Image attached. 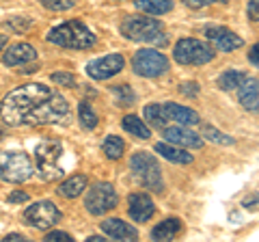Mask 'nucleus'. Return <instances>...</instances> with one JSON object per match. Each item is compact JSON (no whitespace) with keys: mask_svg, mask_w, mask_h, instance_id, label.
<instances>
[{"mask_svg":"<svg viewBox=\"0 0 259 242\" xmlns=\"http://www.w3.org/2000/svg\"><path fill=\"white\" fill-rule=\"evenodd\" d=\"M50 93H52V89L41 83H28V85L13 89V91L7 93V98L0 102V119L11 128L24 126L28 115L32 112V108L41 100H46Z\"/></svg>","mask_w":259,"mask_h":242,"instance_id":"nucleus-1","label":"nucleus"},{"mask_svg":"<svg viewBox=\"0 0 259 242\" xmlns=\"http://www.w3.org/2000/svg\"><path fill=\"white\" fill-rule=\"evenodd\" d=\"M130 171H132L134 180L141 184L143 188L151 192H162L164 190V180H162V169L156 156L149 151H136L130 158Z\"/></svg>","mask_w":259,"mask_h":242,"instance_id":"nucleus-5","label":"nucleus"},{"mask_svg":"<svg viewBox=\"0 0 259 242\" xmlns=\"http://www.w3.org/2000/svg\"><path fill=\"white\" fill-rule=\"evenodd\" d=\"M143 115H145V119H147L153 128H160V130H162V128H166V124H168V117H166L164 106H162V104H149V106H145Z\"/></svg>","mask_w":259,"mask_h":242,"instance_id":"nucleus-29","label":"nucleus"},{"mask_svg":"<svg viewBox=\"0 0 259 242\" xmlns=\"http://www.w3.org/2000/svg\"><path fill=\"white\" fill-rule=\"evenodd\" d=\"M162 106H164V112H166L168 121H175V124H180V126H197V124H201L199 112L188 108V106H180V104H175V102H164Z\"/></svg>","mask_w":259,"mask_h":242,"instance_id":"nucleus-18","label":"nucleus"},{"mask_svg":"<svg viewBox=\"0 0 259 242\" xmlns=\"http://www.w3.org/2000/svg\"><path fill=\"white\" fill-rule=\"evenodd\" d=\"M63 214L61 210L56 208L50 199H44V201H37V204H32L26 208V212H24V221H26V225H30V227L35 229H52L56 223H61Z\"/></svg>","mask_w":259,"mask_h":242,"instance_id":"nucleus-11","label":"nucleus"},{"mask_svg":"<svg viewBox=\"0 0 259 242\" xmlns=\"http://www.w3.org/2000/svg\"><path fill=\"white\" fill-rule=\"evenodd\" d=\"M37 59V50L30 44H13L9 50L3 54V63L7 67H18V65H26Z\"/></svg>","mask_w":259,"mask_h":242,"instance_id":"nucleus-16","label":"nucleus"},{"mask_svg":"<svg viewBox=\"0 0 259 242\" xmlns=\"http://www.w3.org/2000/svg\"><path fill=\"white\" fill-rule=\"evenodd\" d=\"M69 117V102L61 93H50L46 100L37 104L28 115L26 124L32 126H46V124H61Z\"/></svg>","mask_w":259,"mask_h":242,"instance_id":"nucleus-6","label":"nucleus"},{"mask_svg":"<svg viewBox=\"0 0 259 242\" xmlns=\"http://www.w3.org/2000/svg\"><path fill=\"white\" fill-rule=\"evenodd\" d=\"M78 121H80V126H82L84 130H95L97 124H100L97 112L93 110V106L87 100H82L78 104Z\"/></svg>","mask_w":259,"mask_h":242,"instance_id":"nucleus-28","label":"nucleus"},{"mask_svg":"<svg viewBox=\"0 0 259 242\" xmlns=\"http://www.w3.org/2000/svg\"><path fill=\"white\" fill-rule=\"evenodd\" d=\"M132 71L141 78H160L168 71V59L160 50H139L132 56Z\"/></svg>","mask_w":259,"mask_h":242,"instance_id":"nucleus-10","label":"nucleus"},{"mask_svg":"<svg viewBox=\"0 0 259 242\" xmlns=\"http://www.w3.org/2000/svg\"><path fill=\"white\" fill-rule=\"evenodd\" d=\"M39 3L50 11H67L76 5V0H39Z\"/></svg>","mask_w":259,"mask_h":242,"instance_id":"nucleus-33","label":"nucleus"},{"mask_svg":"<svg viewBox=\"0 0 259 242\" xmlns=\"http://www.w3.org/2000/svg\"><path fill=\"white\" fill-rule=\"evenodd\" d=\"M156 154H160L164 160H168V163H173V165H192V160L194 156L188 154L184 147H177V145H171V143H166V141H162V143H156Z\"/></svg>","mask_w":259,"mask_h":242,"instance_id":"nucleus-20","label":"nucleus"},{"mask_svg":"<svg viewBox=\"0 0 259 242\" xmlns=\"http://www.w3.org/2000/svg\"><path fill=\"white\" fill-rule=\"evenodd\" d=\"M102 151H104V156H106L108 160H121V156L125 154V143H123L121 136L108 134L106 139H104V143H102Z\"/></svg>","mask_w":259,"mask_h":242,"instance_id":"nucleus-25","label":"nucleus"},{"mask_svg":"<svg viewBox=\"0 0 259 242\" xmlns=\"http://www.w3.org/2000/svg\"><path fill=\"white\" fill-rule=\"evenodd\" d=\"M238 100L240 104L250 112H257L259 108V87H257V78H244V83L238 87Z\"/></svg>","mask_w":259,"mask_h":242,"instance_id":"nucleus-19","label":"nucleus"},{"mask_svg":"<svg viewBox=\"0 0 259 242\" xmlns=\"http://www.w3.org/2000/svg\"><path fill=\"white\" fill-rule=\"evenodd\" d=\"M35 173L32 160L26 151H3L0 154V177L9 184H24Z\"/></svg>","mask_w":259,"mask_h":242,"instance_id":"nucleus-7","label":"nucleus"},{"mask_svg":"<svg viewBox=\"0 0 259 242\" xmlns=\"http://www.w3.org/2000/svg\"><path fill=\"white\" fill-rule=\"evenodd\" d=\"M44 240H48V242H56V240H61V242H71L74 238H71V233H67V231L54 229V231H48L46 236H44Z\"/></svg>","mask_w":259,"mask_h":242,"instance_id":"nucleus-35","label":"nucleus"},{"mask_svg":"<svg viewBox=\"0 0 259 242\" xmlns=\"http://www.w3.org/2000/svg\"><path fill=\"white\" fill-rule=\"evenodd\" d=\"M7 44H9V37H7L5 33H0V52L5 50V46H7Z\"/></svg>","mask_w":259,"mask_h":242,"instance_id":"nucleus-42","label":"nucleus"},{"mask_svg":"<svg viewBox=\"0 0 259 242\" xmlns=\"http://www.w3.org/2000/svg\"><path fill=\"white\" fill-rule=\"evenodd\" d=\"M121 126H123L125 132H130V136H136L141 141H149V136H151V130L139 115H125L121 119Z\"/></svg>","mask_w":259,"mask_h":242,"instance_id":"nucleus-23","label":"nucleus"},{"mask_svg":"<svg viewBox=\"0 0 259 242\" xmlns=\"http://www.w3.org/2000/svg\"><path fill=\"white\" fill-rule=\"evenodd\" d=\"M182 229H184L182 221L171 216V219H164L162 223H158L156 227L151 229L149 236H151V240H173V238L180 236Z\"/></svg>","mask_w":259,"mask_h":242,"instance_id":"nucleus-22","label":"nucleus"},{"mask_svg":"<svg viewBox=\"0 0 259 242\" xmlns=\"http://www.w3.org/2000/svg\"><path fill=\"white\" fill-rule=\"evenodd\" d=\"M127 214L134 223H147L156 214V204L147 192H132L127 197Z\"/></svg>","mask_w":259,"mask_h":242,"instance_id":"nucleus-15","label":"nucleus"},{"mask_svg":"<svg viewBox=\"0 0 259 242\" xmlns=\"http://www.w3.org/2000/svg\"><path fill=\"white\" fill-rule=\"evenodd\" d=\"M3 136H5V132H3V130H0V139H3Z\"/></svg>","mask_w":259,"mask_h":242,"instance_id":"nucleus-45","label":"nucleus"},{"mask_svg":"<svg viewBox=\"0 0 259 242\" xmlns=\"http://www.w3.org/2000/svg\"><path fill=\"white\" fill-rule=\"evenodd\" d=\"M117 204H119V197L110 182H95L93 186L87 190L84 208L91 216H104L106 212H110V210H115Z\"/></svg>","mask_w":259,"mask_h":242,"instance_id":"nucleus-9","label":"nucleus"},{"mask_svg":"<svg viewBox=\"0 0 259 242\" xmlns=\"http://www.w3.org/2000/svg\"><path fill=\"white\" fill-rule=\"evenodd\" d=\"M123 67H125L123 54H106L87 63V76L91 80H108L112 76L121 74Z\"/></svg>","mask_w":259,"mask_h":242,"instance_id":"nucleus-12","label":"nucleus"},{"mask_svg":"<svg viewBox=\"0 0 259 242\" xmlns=\"http://www.w3.org/2000/svg\"><path fill=\"white\" fill-rule=\"evenodd\" d=\"M162 136H164L166 143L177 145V147H184V149H201L203 147V139L197 134L188 130V126H173V128H162Z\"/></svg>","mask_w":259,"mask_h":242,"instance_id":"nucleus-14","label":"nucleus"},{"mask_svg":"<svg viewBox=\"0 0 259 242\" xmlns=\"http://www.w3.org/2000/svg\"><path fill=\"white\" fill-rule=\"evenodd\" d=\"M52 83L61 85V87H67V89H74L78 83H76V76L69 74V71H54V74L50 76Z\"/></svg>","mask_w":259,"mask_h":242,"instance_id":"nucleus-32","label":"nucleus"},{"mask_svg":"<svg viewBox=\"0 0 259 242\" xmlns=\"http://www.w3.org/2000/svg\"><path fill=\"white\" fill-rule=\"evenodd\" d=\"M216 56V50L209 44L205 42H199V39H192V37H186V39H180L173 48V59L175 63L180 65H205V63L214 61Z\"/></svg>","mask_w":259,"mask_h":242,"instance_id":"nucleus-8","label":"nucleus"},{"mask_svg":"<svg viewBox=\"0 0 259 242\" xmlns=\"http://www.w3.org/2000/svg\"><path fill=\"white\" fill-rule=\"evenodd\" d=\"M87 242H106V238L104 236H89Z\"/></svg>","mask_w":259,"mask_h":242,"instance_id":"nucleus-43","label":"nucleus"},{"mask_svg":"<svg viewBox=\"0 0 259 242\" xmlns=\"http://www.w3.org/2000/svg\"><path fill=\"white\" fill-rule=\"evenodd\" d=\"M134 7L147 15H164L173 11V0H134Z\"/></svg>","mask_w":259,"mask_h":242,"instance_id":"nucleus-24","label":"nucleus"},{"mask_svg":"<svg viewBox=\"0 0 259 242\" xmlns=\"http://www.w3.org/2000/svg\"><path fill=\"white\" fill-rule=\"evenodd\" d=\"M5 240H7V242H9V240H11V242H20V240H26V238H24L22 233H18V231H15V233H7V236H5Z\"/></svg>","mask_w":259,"mask_h":242,"instance_id":"nucleus-41","label":"nucleus"},{"mask_svg":"<svg viewBox=\"0 0 259 242\" xmlns=\"http://www.w3.org/2000/svg\"><path fill=\"white\" fill-rule=\"evenodd\" d=\"M248 61H250V65H253V67H257L259 65V54H257V44L253 46V48H250V50H248Z\"/></svg>","mask_w":259,"mask_h":242,"instance_id":"nucleus-39","label":"nucleus"},{"mask_svg":"<svg viewBox=\"0 0 259 242\" xmlns=\"http://www.w3.org/2000/svg\"><path fill=\"white\" fill-rule=\"evenodd\" d=\"M227 5V3H229V0H209V5Z\"/></svg>","mask_w":259,"mask_h":242,"instance_id":"nucleus-44","label":"nucleus"},{"mask_svg":"<svg viewBox=\"0 0 259 242\" xmlns=\"http://www.w3.org/2000/svg\"><path fill=\"white\" fill-rule=\"evenodd\" d=\"M182 3L188 7V9H203L209 5V0H182Z\"/></svg>","mask_w":259,"mask_h":242,"instance_id":"nucleus-38","label":"nucleus"},{"mask_svg":"<svg viewBox=\"0 0 259 242\" xmlns=\"http://www.w3.org/2000/svg\"><path fill=\"white\" fill-rule=\"evenodd\" d=\"M5 26L11 30V33L15 35H22V33H26V28L32 26V20L30 18H24V15H13V18H9L5 22Z\"/></svg>","mask_w":259,"mask_h":242,"instance_id":"nucleus-31","label":"nucleus"},{"mask_svg":"<svg viewBox=\"0 0 259 242\" xmlns=\"http://www.w3.org/2000/svg\"><path fill=\"white\" fill-rule=\"evenodd\" d=\"M201 136H205L207 141L218 143V145H233V136L225 134L221 130H216L214 126H203V132H201Z\"/></svg>","mask_w":259,"mask_h":242,"instance_id":"nucleus-30","label":"nucleus"},{"mask_svg":"<svg viewBox=\"0 0 259 242\" xmlns=\"http://www.w3.org/2000/svg\"><path fill=\"white\" fill-rule=\"evenodd\" d=\"M244 208L246 210H253V212H255V210H257V192H253V197L244 201Z\"/></svg>","mask_w":259,"mask_h":242,"instance_id":"nucleus-40","label":"nucleus"},{"mask_svg":"<svg viewBox=\"0 0 259 242\" xmlns=\"http://www.w3.org/2000/svg\"><path fill=\"white\" fill-rule=\"evenodd\" d=\"M63 158V143L59 139H46L35 149L37 175L44 182H56L65 175V169L59 165Z\"/></svg>","mask_w":259,"mask_h":242,"instance_id":"nucleus-4","label":"nucleus"},{"mask_svg":"<svg viewBox=\"0 0 259 242\" xmlns=\"http://www.w3.org/2000/svg\"><path fill=\"white\" fill-rule=\"evenodd\" d=\"M246 13H248V20L250 22H257L259 20V0H248Z\"/></svg>","mask_w":259,"mask_h":242,"instance_id":"nucleus-36","label":"nucleus"},{"mask_svg":"<svg viewBox=\"0 0 259 242\" xmlns=\"http://www.w3.org/2000/svg\"><path fill=\"white\" fill-rule=\"evenodd\" d=\"M119 33L130 42L147 44L153 48H164L168 44V35L164 24L149 15H127L119 24Z\"/></svg>","mask_w":259,"mask_h":242,"instance_id":"nucleus-2","label":"nucleus"},{"mask_svg":"<svg viewBox=\"0 0 259 242\" xmlns=\"http://www.w3.org/2000/svg\"><path fill=\"white\" fill-rule=\"evenodd\" d=\"M100 227L112 240H136L139 238L136 227H132V225L125 223L123 219H106L100 223Z\"/></svg>","mask_w":259,"mask_h":242,"instance_id":"nucleus-17","label":"nucleus"},{"mask_svg":"<svg viewBox=\"0 0 259 242\" xmlns=\"http://www.w3.org/2000/svg\"><path fill=\"white\" fill-rule=\"evenodd\" d=\"M30 197H28V192H22V190H13L11 195H9V204H26Z\"/></svg>","mask_w":259,"mask_h":242,"instance_id":"nucleus-37","label":"nucleus"},{"mask_svg":"<svg viewBox=\"0 0 259 242\" xmlns=\"http://www.w3.org/2000/svg\"><path fill=\"white\" fill-rule=\"evenodd\" d=\"M203 35L207 42L212 44V48H216V50H221V52H233L244 46V39L233 33L231 28L221 26V24H207L203 28Z\"/></svg>","mask_w":259,"mask_h":242,"instance_id":"nucleus-13","label":"nucleus"},{"mask_svg":"<svg viewBox=\"0 0 259 242\" xmlns=\"http://www.w3.org/2000/svg\"><path fill=\"white\" fill-rule=\"evenodd\" d=\"M46 39L59 48H67V50H89L95 46V35L89 30V26L80 20H69L54 26Z\"/></svg>","mask_w":259,"mask_h":242,"instance_id":"nucleus-3","label":"nucleus"},{"mask_svg":"<svg viewBox=\"0 0 259 242\" xmlns=\"http://www.w3.org/2000/svg\"><path fill=\"white\" fill-rule=\"evenodd\" d=\"M244 78H246L244 71H238V69H227L225 74L218 76L216 85H218V89H223V91H233V89H238L242 83H244Z\"/></svg>","mask_w":259,"mask_h":242,"instance_id":"nucleus-27","label":"nucleus"},{"mask_svg":"<svg viewBox=\"0 0 259 242\" xmlns=\"http://www.w3.org/2000/svg\"><path fill=\"white\" fill-rule=\"evenodd\" d=\"M87 186H89L87 175H71V177H67V180H63L59 184L56 192H59L61 197H65V199H76L87 190Z\"/></svg>","mask_w":259,"mask_h":242,"instance_id":"nucleus-21","label":"nucleus"},{"mask_svg":"<svg viewBox=\"0 0 259 242\" xmlns=\"http://www.w3.org/2000/svg\"><path fill=\"white\" fill-rule=\"evenodd\" d=\"M177 89H180V93H182V95H186V98H197L199 91H201V89H199V83H194V80H188V83H182Z\"/></svg>","mask_w":259,"mask_h":242,"instance_id":"nucleus-34","label":"nucleus"},{"mask_svg":"<svg viewBox=\"0 0 259 242\" xmlns=\"http://www.w3.org/2000/svg\"><path fill=\"white\" fill-rule=\"evenodd\" d=\"M110 93H112V98H115L117 106H121V108H127V106H134L136 104V93L127 83L110 87Z\"/></svg>","mask_w":259,"mask_h":242,"instance_id":"nucleus-26","label":"nucleus"}]
</instances>
